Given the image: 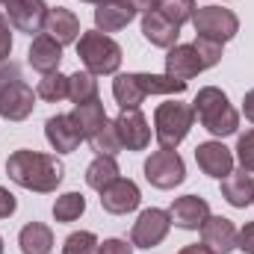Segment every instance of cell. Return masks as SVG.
I'll return each instance as SVG.
<instances>
[{
  "instance_id": "cell-1",
  "label": "cell",
  "mask_w": 254,
  "mask_h": 254,
  "mask_svg": "<svg viewBox=\"0 0 254 254\" xmlns=\"http://www.w3.org/2000/svg\"><path fill=\"white\" fill-rule=\"evenodd\" d=\"M6 175L12 184L30 192H54L65 178V166L54 154L21 148L6 160Z\"/></svg>"
},
{
  "instance_id": "cell-2",
  "label": "cell",
  "mask_w": 254,
  "mask_h": 254,
  "mask_svg": "<svg viewBox=\"0 0 254 254\" xmlns=\"http://www.w3.org/2000/svg\"><path fill=\"white\" fill-rule=\"evenodd\" d=\"M187 92L184 80L169 74H119L113 80V95L122 110H139L148 95H181Z\"/></svg>"
},
{
  "instance_id": "cell-3",
  "label": "cell",
  "mask_w": 254,
  "mask_h": 254,
  "mask_svg": "<svg viewBox=\"0 0 254 254\" xmlns=\"http://www.w3.org/2000/svg\"><path fill=\"white\" fill-rule=\"evenodd\" d=\"M195 119L201 122L204 130H210L213 136H234L240 127V113L231 107L228 95L216 86H204L195 101H192Z\"/></svg>"
},
{
  "instance_id": "cell-4",
  "label": "cell",
  "mask_w": 254,
  "mask_h": 254,
  "mask_svg": "<svg viewBox=\"0 0 254 254\" xmlns=\"http://www.w3.org/2000/svg\"><path fill=\"white\" fill-rule=\"evenodd\" d=\"M77 57L89 74H116L122 65V48L101 30H89L77 39Z\"/></svg>"
},
{
  "instance_id": "cell-5",
  "label": "cell",
  "mask_w": 254,
  "mask_h": 254,
  "mask_svg": "<svg viewBox=\"0 0 254 254\" xmlns=\"http://www.w3.org/2000/svg\"><path fill=\"white\" fill-rule=\"evenodd\" d=\"M195 125V110H192V104H178V101H166V104H160L157 107V113H154V136H157V142L163 145V148H178L184 139H187V133L192 130Z\"/></svg>"
},
{
  "instance_id": "cell-6",
  "label": "cell",
  "mask_w": 254,
  "mask_h": 254,
  "mask_svg": "<svg viewBox=\"0 0 254 254\" xmlns=\"http://www.w3.org/2000/svg\"><path fill=\"white\" fill-rule=\"evenodd\" d=\"M192 27L198 33V39H210V42H231L240 30V21L231 9H222V6H201L195 9L192 15Z\"/></svg>"
},
{
  "instance_id": "cell-7",
  "label": "cell",
  "mask_w": 254,
  "mask_h": 254,
  "mask_svg": "<svg viewBox=\"0 0 254 254\" xmlns=\"http://www.w3.org/2000/svg\"><path fill=\"white\" fill-rule=\"evenodd\" d=\"M145 178H148V184L157 187V190H175V187L184 184L187 166H184V160H181L178 151L163 148V151H154V154L145 160Z\"/></svg>"
},
{
  "instance_id": "cell-8",
  "label": "cell",
  "mask_w": 254,
  "mask_h": 254,
  "mask_svg": "<svg viewBox=\"0 0 254 254\" xmlns=\"http://www.w3.org/2000/svg\"><path fill=\"white\" fill-rule=\"evenodd\" d=\"M169 228H172V216L169 210H142L139 219L133 222V231H130V243L136 249H154L160 246L166 237H169Z\"/></svg>"
},
{
  "instance_id": "cell-9",
  "label": "cell",
  "mask_w": 254,
  "mask_h": 254,
  "mask_svg": "<svg viewBox=\"0 0 254 254\" xmlns=\"http://www.w3.org/2000/svg\"><path fill=\"white\" fill-rule=\"evenodd\" d=\"M36 107V95L24 80H12L0 89V116L9 122H24Z\"/></svg>"
},
{
  "instance_id": "cell-10",
  "label": "cell",
  "mask_w": 254,
  "mask_h": 254,
  "mask_svg": "<svg viewBox=\"0 0 254 254\" xmlns=\"http://www.w3.org/2000/svg\"><path fill=\"white\" fill-rule=\"evenodd\" d=\"M210 65L207 60L201 57V51H198V45L192 42V45H175V48H169V57H166V74L169 77H175V80H192L195 74H201V71H207Z\"/></svg>"
},
{
  "instance_id": "cell-11",
  "label": "cell",
  "mask_w": 254,
  "mask_h": 254,
  "mask_svg": "<svg viewBox=\"0 0 254 254\" xmlns=\"http://www.w3.org/2000/svg\"><path fill=\"white\" fill-rule=\"evenodd\" d=\"M116 130H119L122 148L127 151H145L151 145V127L139 110H122V116L116 119Z\"/></svg>"
},
{
  "instance_id": "cell-12",
  "label": "cell",
  "mask_w": 254,
  "mask_h": 254,
  "mask_svg": "<svg viewBox=\"0 0 254 254\" xmlns=\"http://www.w3.org/2000/svg\"><path fill=\"white\" fill-rule=\"evenodd\" d=\"M237 225L225 216H210L201 225V243L213 254H231L237 249Z\"/></svg>"
},
{
  "instance_id": "cell-13",
  "label": "cell",
  "mask_w": 254,
  "mask_h": 254,
  "mask_svg": "<svg viewBox=\"0 0 254 254\" xmlns=\"http://www.w3.org/2000/svg\"><path fill=\"white\" fill-rule=\"evenodd\" d=\"M9 24L21 33H42L45 30V18H48V6L45 0H15L6 6Z\"/></svg>"
},
{
  "instance_id": "cell-14",
  "label": "cell",
  "mask_w": 254,
  "mask_h": 254,
  "mask_svg": "<svg viewBox=\"0 0 254 254\" xmlns=\"http://www.w3.org/2000/svg\"><path fill=\"white\" fill-rule=\"evenodd\" d=\"M45 136H48L51 148L60 151V154L77 151L80 142L86 139L83 130L77 127V122L71 119V113H68V116H54V119H48V122H45Z\"/></svg>"
},
{
  "instance_id": "cell-15",
  "label": "cell",
  "mask_w": 254,
  "mask_h": 254,
  "mask_svg": "<svg viewBox=\"0 0 254 254\" xmlns=\"http://www.w3.org/2000/svg\"><path fill=\"white\" fill-rule=\"evenodd\" d=\"M195 163L204 175L210 178H228L234 172V154L222 145V142H201L195 148Z\"/></svg>"
},
{
  "instance_id": "cell-16",
  "label": "cell",
  "mask_w": 254,
  "mask_h": 254,
  "mask_svg": "<svg viewBox=\"0 0 254 254\" xmlns=\"http://www.w3.org/2000/svg\"><path fill=\"white\" fill-rule=\"evenodd\" d=\"M169 216H172V225H178L184 231H198L210 219V204L201 195H184L169 207Z\"/></svg>"
},
{
  "instance_id": "cell-17",
  "label": "cell",
  "mask_w": 254,
  "mask_h": 254,
  "mask_svg": "<svg viewBox=\"0 0 254 254\" xmlns=\"http://www.w3.org/2000/svg\"><path fill=\"white\" fill-rule=\"evenodd\" d=\"M139 201H142L139 187H136L133 181H125V178H119V181H113L107 190H101V207H104L107 213H113V216H125L130 210H136Z\"/></svg>"
},
{
  "instance_id": "cell-18",
  "label": "cell",
  "mask_w": 254,
  "mask_h": 254,
  "mask_svg": "<svg viewBox=\"0 0 254 254\" xmlns=\"http://www.w3.org/2000/svg\"><path fill=\"white\" fill-rule=\"evenodd\" d=\"M27 63L42 74H54V71H60V63H63V45L57 39H51L48 33H42V36L33 39Z\"/></svg>"
},
{
  "instance_id": "cell-19",
  "label": "cell",
  "mask_w": 254,
  "mask_h": 254,
  "mask_svg": "<svg viewBox=\"0 0 254 254\" xmlns=\"http://www.w3.org/2000/svg\"><path fill=\"white\" fill-rule=\"evenodd\" d=\"M45 33L51 39H57L60 45H74L80 39V18L65 6H54V9H48Z\"/></svg>"
},
{
  "instance_id": "cell-20",
  "label": "cell",
  "mask_w": 254,
  "mask_h": 254,
  "mask_svg": "<svg viewBox=\"0 0 254 254\" xmlns=\"http://www.w3.org/2000/svg\"><path fill=\"white\" fill-rule=\"evenodd\" d=\"M142 36L154 48H175L178 45V36H181V27L172 24L169 18H163L157 9H151V12L142 15Z\"/></svg>"
},
{
  "instance_id": "cell-21",
  "label": "cell",
  "mask_w": 254,
  "mask_h": 254,
  "mask_svg": "<svg viewBox=\"0 0 254 254\" xmlns=\"http://www.w3.org/2000/svg\"><path fill=\"white\" fill-rule=\"evenodd\" d=\"M222 198H225L231 207H249V204H254L252 172L240 169V172H231L228 178H222Z\"/></svg>"
},
{
  "instance_id": "cell-22",
  "label": "cell",
  "mask_w": 254,
  "mask_h": 254,
  "mask_svg": "<svg viewBox=\"0 0 254 254\" xmlns=\"http://www.w3.org/2000/svg\"><path fill=\"white\" fill-rule=\"evenodd\" d=\"M133 18H136V12L127 3H122V0L119 3H104V6L95 9V27L101 33H119V30H125Z\"/></svg>"
},
{
  "instance_id": "cell-23",
  "label": "cell",
  "mask_w": 254,
  "mask_h": 254,
  "mask_svg": "<svg viewBox=\"0 0 254 254\" xmlns=\"http://www.w3.org/2000/svg\"><path fill=\"white\" fill-rule=\"evenodd\" d=\"M18 246L24 254H51L54 252V231L42 222H30L21 228Z\"/></svg>"
},
{
  "instance_id": "cell-24",
  "label": "cell",
  "mask_w": 254,
  "mask_h": 254,
  "mask_svg": "<svg viewBox=\"0 0 254 254\" xmlns=\"http://www.w3.org/2000/svg\"><path fill=\"white\" fill-rule=\"evenodd\" d=\"M71 119L77 122V127L83 130V136H86V139H89L92 133H98L101 127L107 125V113H104L101 98L86 101V104H77V107H74V113H71Z\"/></svg>"
},
{
  "instance_id": "cell-25",
  "label": "cell",
  "mask_w": 254,
  "mask_h": 254,
  "mask_svg": "<svg viewBox=\"0 0 254 254\" xmlns=\"http://www.w3.org/2000/svg\"><path fill=\"white\" fill-rule=\"evenodd\" d=\"M113 181H119V163H116V157H107V154H98L92 163H89V169H86V184L92 187V190H107Z\"/></svg>"
},
{
  "instance_id": "cell-26",
  "label": "cell",
  "mask_w": 254,
  "mask_h": 254,
  "mask_svg": "<svg viewBox=\"0 0 254 254\" xmlns=\"http://www.w3.org/2000/svg\"><path fill=\"white\" fill-rule=\"evenodd\" d=\"M68 98L74 101V107L86 104V101H95L98 98V80H95V74H89V71L71 74L68 77Z\"/></svg>"
},
{
  "instance_id": "cell-27",
  "label": "cell",
  "mask_w": 254,
  "mask_h": 254,
  "mask_svg": "<svg viewBox=\"0 0 254 254\" xmlns=\"http://www.w3.org/2000/svg\"><path fill=\"white\" fill-rule=\"evenodd\" d=\"M86 210V198L83 192H65L54 201V219L57 222H77Z\"/></svg>"
},
{
  "instance_id": "cell-28",
  "label": "cell",
  "mask_w": 254,
  "mask_h": 254,
  "mask_svg": "<svg viewBox=\"0 0 254 254\" xmlns=\"http://www.w3.org/2000/svg\"><path fill=\"white\" fill-rule=\"evenodd\" d=\"M36 95H39L42 101H48V104H57V101L68 98V77H65V74H60V71L45 74V77L39 80Z\"/></svg>"
},
{
  "instance_id": "cell-29",
  "label": "cell",
  "mask_w": 254,
  "mask_h": 254,
  "mask_svg": "<svg viewBox=\"0 0 254 254\" xmlns=\"http://www.w3.org/2000/svg\"><path fill=\"white\" fill-rule=\"evenodd\" d=\"M89 142H92V148H95L98 154H107V157H116V154L122 151V139H119L116 122H110V119H107V125L101 127L98 133L89 136Z\"/></svg>"
},
{
  "instance_id": "cell-30",
  "label": "cell",
  "mask_w": 254,
  "mask_h": 254,
  "mask_svg": "<svg viewBox=\"0 0 254 254\" xmlns=\"http://www.w3.org/2000/svg\"><path fill=\"white\" fill-rule=\"evenodd\" d=\"M157 12L163 18H169L172 24L184 27L195 15V0H157Z\"/></svg>"
},
{
  "instance_id": "cell-31",
  "label": "cell",
  "mask_w": 254,
  "mask_h": 254,
  "mask_svg": "<svg viewBox=\"0 0 254 254\" xmlns=\"http://www.w3.org/2000/svg\"><path fill=\"white\" fill-rule=\"evenodd\" d=\"M98 252V237L92 231H77L65 240L63 254H95Z\"/></svg>"
},
{
  "instance_id": "cell-32",
  "label": "cell",
  "mask_w": 254,
  "mask_h": 254,
  "mask_svg": "<svg viewBox=\"0 0 254 254\" xmlns=\"http://www.w3.org/2000/svg\"><path fill=\"white\" fill-rule=\"evenodd\" d=\"M237 157H240V166L246 172H254V127L237 139Z\"/></svg>"
},
{
  "instance_id": "cell-33",
  "label": "cell",
  "mask_w": 254,
  "mask_h": 254,
  "mask_svg": "<svg viewBox=\"0 0 254 254\" xmlns=\"http://www.w3.org/2000/svg\"><path fill=\"white\" fill-rule=\"evenodd\" d=\"M12 54V30H9V18L0 12V63H6Z\"/></svg>"
},
{
  "instance_id": "cell-34",
  "label": "cell",
  "mask_w": 254,
  "mask_h": 254,
  "mask_svg": "<svg viewBox=\"0 0 254 254\" xmlns=\"http://www.w3.org/2000/svg\"><path fill=\"white\" fill-rule=\"evenodd\" d=\"M98 254H133V243H127V240H104L98 246Z\"/></svg>"
},
{
  "instance_id": "cell-35",
  "label": "cell",
  "mask_w": 254,
  "mask_h": 254,
  "mask_svg": "<svg viewBox=\"0 0 254 254\" xmlns=\"http://www.w3.org/2000/svg\"><path fill=\"white\" fill-rule=\"evenodd\" d=\"M237 249L243 254H254V222H246V228L237 234Z\"/></svg>"
},
{
  "instance_id": "cell-36",
  "label": "cell",
  "mask_w": 254,
  "mask_h": 254,
  "mask_svg": "<svg viewBox=\"0 0 254 254\" xmlns=\"http://www.w3.org/2000/svg\"><path fill=\"white\" fill-rule=\"evenodd\" d=\"M15 210H18V201H15V195H12L9 190H3V187H0V219H9Z\"/></svg>"
},
{
  "instance_id": "cell-37",
  "label": "cell",
  "mask_w": 254,
  "mask_h": 254,
  "mask_svg": "<svg viewBox=\"0 0 254 254\" xmlns=\"http://www.w3.org/2000/svg\"><path fill=\"white\" fill-rule=\"evenodd\" d=\"M12 80H21V68L15 63H9V65L0 63V89H3L6 83H12Z\"/></svg>"
},
{
  "instance_id": "cell-38",
  "label": "cell",
  "mask_w": 254,
  "mask_h": 254,
  "mask_svg": "<svg viewBox=\"0 0 254 254\" xmlns=\"http://www.w3.org/2000/svg\"><path fill=\"white\" fill-rule=\"evenodd\" d=\"M243 113H246V119L254 125V89L252 92H246V101H243Z\"/></svg>"
},
{
  "instance_id": "cell-39",
  "label": "cell",
  "mask_w": 254,
  "mask_h": 254,
  "mask_svg": "<svg viewBox=\"0 0 254 254\" xmlns=\"http://www.w3.org/2000/svg\"><path fill=\"white\" fill-rule=\"evenodd\" d=\"M178 254H213V252H210V249H207L204 243H201V246L195 243V246H187V249H181Z\"/></svg>"
},
{
  "instance_id": "cell-40",
  "label": "cell",
  "mask_w": 254,
  "mask_h": 254,
  "mask_svg": "<svg viewBox=\"0 0 254 254\" xmlns=\"http://www.w3.org/2000/svg\"><path fill=\"white\" fill-rule=\"evenodd\" d=\"M83 3H95V6H104V3H119V0H83ZM125 3V0H122Z\"/></svg>"
},
{
  "instance_id": "cell-41",
  "label": "cell",
  "mask_w": 254,
  "mask_h": 254,
  "mask_svg": "<svg viewBox=\"0 0 254 254\" xmlns=\"http://www.w3.org/2000/svg\"><path fill=\"white\" fill-rule=\"evenodd\" d=\"M0 3H3V6H9V3H15V0H0Z\"/></svg>"
},
{
  "instance_id": "cell-42",
  "label": "cell",
  "mask_w": 254,
  "mask_h": 254,
  "mask_svg": "<svg viewBox=\"0 0 254 254\" xmlns=\"http://www.w3.org/2000/svg\"><path fill=\"white\" fill-rule=\"evenodd\" d=\"M0 254H3V237H0Z\"/></svg>"
}]
</instances>
